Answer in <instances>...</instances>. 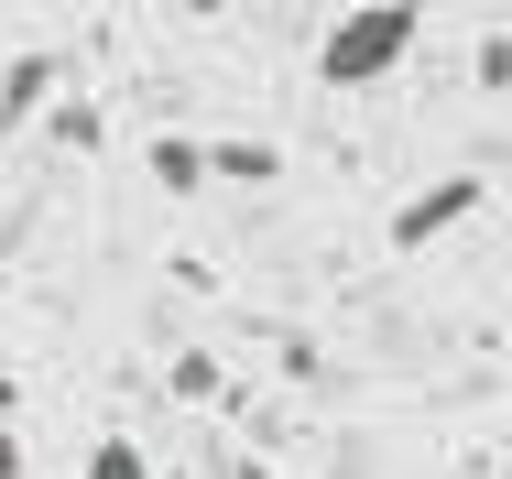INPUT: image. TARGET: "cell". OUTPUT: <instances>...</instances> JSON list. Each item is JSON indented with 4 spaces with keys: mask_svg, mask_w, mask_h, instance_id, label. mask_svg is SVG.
I'll return each instance as SVG.
<instances>
[{
    "mask_svg": "<svg viewBox=\"0 0 512 479\" xmlns=\"http://www.w3.org/2000/svg\"><path fill=\"white\" fill-rule=\"evenodd\" d=\"M414 22H425L414 0H360V11H338L327 44H316V77H327V88H382V77L414 55Z\"/></svg>",
    "mask_w": 512,
    "mask_h": 479,
    "instance_id": "obj_1",
    "label": "cell"
},
{
    "mask_svg": "<svg viewBox=\"0 0 512 479\" xmlns=\"http://www.w3.org/2000/svg\"><path fill=\"white\" fill-rule=\"evenodd\" d=\"M480 196H491L480 175H436L425 196H404V207H393V251H425V240H447V229H458Z\"/></svg>",
    "mask_w": 512,
    "mask_h": 479,
    "instance_id": "obj_2",
    "label": "cell"
},
{
    "mask_svg": "<svg viewBox=\"0 0 512 479\" xmlns=\"http://www.w3.org/2000/svg\"><path fill=\"white\" fill-rule=\"evenodd\" d=\"M284 153L273 142H207V186H273Z\"/></svg>",
    "mask_w": 512,
    "mask_h": 479,
    "instance_id": "obj_3",
    "label": "cell"
},
{
    "mask_svg": "<svg viewBox=\"0 0 512 479\" xmlns=\"http://www.w3.org/2000/svg\"><path fill=\"white\" fill-rule=\"evenodd\" d=\"M44 98H55V55H11L0 66V120H33Z\"/></svg>",
    "mask_w": 512,
    "mask_h": 479,
    "instance_id": "obj_4",
    "label": "cell"
},
{
    "mask_svg": "<svg viewBox=\"0 0 512 479\" xmlns=\"http://www.w3.org/2000/svg\"><path fill=\"white\" fill-rule=\"evenodd\" d=\"M153 186H164V196H197V186H207V142L164 131V142H153Z\"/></svg>",
    "mask_w": 512,
    "mask_h": 479,
    "instance_id": "obj_5",
    "label": "cell"
},
{
    "mask_svg": "<svg viewBox=\"0 0 512 479\" xmlns=\"http://www.w3.org/2000/svg\"><path fill=\"white\" fill-rule=\"evenodd\" d=\"M88 479H153V458H142L131 436H99V447H88Z\"/></svg>",
    "mask_w": 512,
    "mask_h": 479,
    "instance_id": "obj_6",
    "label": "cell"
},
{
    "mask_svg": "<svg viewBox=\"0 0 512 479\" xmlns=\"http://www.w3.org/2000/svg\"><path fill=\"white\" fill-rule=\"evenodd\" d=\"M0 479H22V436H0Z\"/></svg>",
    "mask_w": 512,
    "mask_h": 479,
    "instance_id": "obj_7",
    "label": "cell"
},
{
    "mask_svg": "<svg viewBox=\"0 0 512 479\" xmlns=\"http://www.w3.org/2000/svg\"><path fill=\"white\" fill-rule=\"evenodd\" d=\"M175 11H186V22H207V11H229V0H175Z\"/></svg>",
    "mask_w": 512,
    "mask_h": 479,
    "instance_id": "obj_8",
    "label": "cell"
}]
</instances>
